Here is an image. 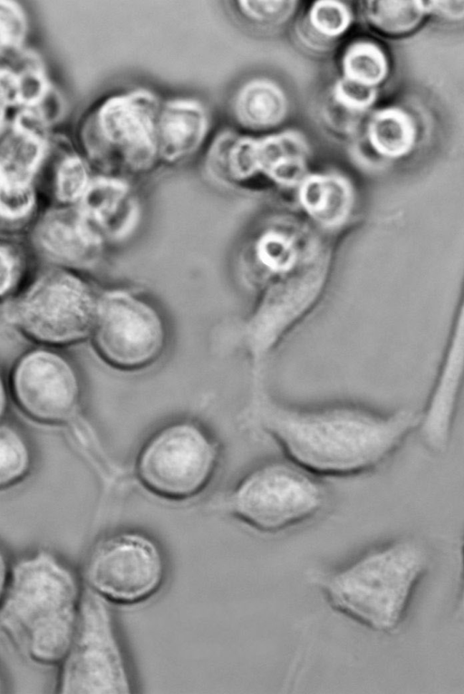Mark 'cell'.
Returning a JSON list of instances; mask_svg holds the SVG:
<instances>
[{"instance_id":"1","label":"cell","mask_w":464,"mask_h":694,"mask_svg":"<svg viewBox=\"0 0 464 694\" xmlns=\"http://www.w3.org/2000/svg\"><path fill=\"white\" fill-rule=\"evenodd\" d=\"M242 426L273 440L285 458L318 477H353L377 471L418 433L420 411L377 410L353 403L297 406L252 385Z\"/></svg>"},{"instance_id":"2","label":"cell","mask_w":464,"mask_h":694,"mask_svg":"<svg viewBox=\"0 0 464 694\" xmlns=\"http://www.w3.org/2000/svg\"><path fill=\"white\" fill-rule=\"evenodd\" d=\"M83 590L74 570L39 549L11 562L1 583L0 626L30 661L58 665L74 635Z\"/></svg>"},{"instance_id":"3","label":"cell","mask_w":464,"mask_h":694,"mask_svg":"<svg viewBox=\"0 0 464 694\" xmlns=\"http://www.w3.org/2000/svg\"><path fill=\"white\" fill-rule=\"evenodd\" d=\"M427 566L425 550L411 540L374 548L328 576L323 582L331 607L380 632L401 622Z\"/></svg>"},{"instance_id":"4","label":"cell","mask_w":464,"mask_h":694,"mask_svg":"<svg viewBox=\"0 0 464 694\" xmlns=\"http://www.w3.org/2000/svg\"><path fill=\"white\" fill-rule=\"evenodd\" d=\"M326 502L319 477L285 458L265 462L245 474L223 505L254 530L276 533L315 517Z\"/></svg>"},{"instance_id":"5","label":"cell","mask_w":464,"mask_h":694,"mask_svg":"<svg viewBox=\"0 0 464 694\" xmlns=\"http://www.w3.org/2000/svg\"><path fill=\"white\" fill-rule=\"evenodd\" d=\"M104 599L83 590L71 645L58 664L61 694H129L132 680L111 611Z\"/></svg>"},{"instance_id":"6","label":"cell","mask_w":464,"mask_h":694,"mask_svg":"<svg viewBox=\"0 0 464 694\" xmlns=\"http://www.w3.org/2000/svg\"><path fill=\"white\" fill-rule=\"evenodd\" d=\"M160 106L154 94L136 90L102 103L86 120L82 140L88 157L106 169L150 168L158 153Z\"/></svg>"},{"instance_id":"7","label":"cell","mask_w":464,"mask_h":694,"mask_svg":"<svg viewBox=\"0 0 464 694\" xmlns=\"http://www.w3.org/2000/svg\"><path fill=\"white\" fill-rule=\"evenodd\" d=\"M166 575L167 562L160 545L137 531H120L97 540L83 569L88 588L119 605L147 601L161 589Z\"/></svg>"},{"instance_id":"8","label":"cell","mask_w":464,"mask_h":694,"mask_svg":"<svg viewBox=\"0 0 464 694\" xmlns=\"http://www.w3.org/2000/svg\"><path fill=\"white\" fill-rule=\"evenodd\" d=\"M220 462L218 443L199 425L183 422L165 427L143 448L138 473L153 493L171 499L199 494Z\"/></svg>"},{"instance_id":"9","label":"cell","mask_w":464,"mask_h":694,"mask_svg":"<svg viewBox=\"0 0 464 694\" xmlns=\"http://www.w3.org/2000/svg\"><path fill=\"white\" fill-rule=\"evenodd\" d=\"M97 308L82 280L64 272H51L22 299L15 318L39 341L67 344L84 337L93 327Z\"/></svg>"},{"instance_id":"10","label":"cell","mask_w":464,"mask_h":694,"mask_svg":"<svg viewBox=\"0 0 464 694\" xmlns=\"http://www.w3.org/2000/svg\"><path fill=\"white\" fill-rule=\"evenodd\" d=\"M93 327L99 353L121 368L150 363L164 344V327L157 312L145 302L121 291L102 298Z\"/></svg>"},{"instance_id":"11","label":"cell","mask_w":464,"mask_h":694,"mask_svg":"<svg viewBox=\"0 0 464 694\" xmlns=\"http://www.w3.org/2000/svg\"><path fill=\"white\" fill-rule=\"evenodd\" d=\"M12 389L21 408L43 422H62L76 411L80 397L78 377L61 356L34 350L16 364Z\"/></svg>"},{"instance_id":"12","label":"cell","mask_w":464,"mask_h":694,"mask_svg":"<svg viewBox=\"0 0 464 694\" xmlns=\"http://www.w3.org/2000/svg\"><path fill=\"white\" fill-rule=\"evenodd\" d=\"M464 387V290L441 364L418 430L425 447L440 455L447 451Z\"/></svg>"},{"instance_id":"13","label":"cell","mask_w":464,"mask_h":694,"mask_svg":"<svg viewBox=\"0 0 464 694\" xmlns=\"http://www.w3.org/2000/svg\"><path fill=\"white\" fill-rule=\"evenodd\" d=\"M80 210L48 213L39 224L36 239L52 259L72 266H87L98 257L101 241Z\"/></svg>"},{"instance_id":"14","label":"cell","mask_w":464,"mask_h":694,"mask_svg":"<svg viewBox=\"0 0 464 694\" xmlns=\"http://www.w3.org/2000/svg\"><path fill=\"white\" fill-rule=\"evenodd\" d=\"M208 130L206 109L198 101L175 99L166 103L157 125L159 156L170 162L190 156L204 142Z\"/></svg>"},{"instance_id":"15","label":"cell","mask_w":464,"mask_h":694,"mask_svg":"<svg viewBox=\"0 0 464 694\" xmlns=\"http://www.w3.org/2000/svg\"><path fill=\"white\" fill-rule=\"evenodd\" d=\"M1 136V187L31 186L48 152L46 134L12 122Z\"/></svg>"},{"instance_id":"16","label":"cell","mask_w":464,"mask_h":694,"mask_svg":"<svg viewBox=\"0 0 464 694\" xmlns=\"http://www.w3.org/2000/svg\"><path fill=\"white\" fill-rule=\"evenodd\" d=\"M309 150L304 139L288 131L254 141L256 172L285 185L299 182L307 165Z\"/></svg>"},{"instance_id":"17","label":"cell","mask_w":464,"mask_h":694,"mask_svg":"<svg viewBox=\"0 0 464 694\" xmlns=\"http://www.w3.org/2000/svg\"><path fill=\"white\" fill-rule=\"evenodd\" d=\"M5 54L7 63L0 70L1 109L35 105L52 87L40 58L23 48Z\"/></svg>"},{"instance_id":"18","label":"cell","mask_w":464,"mask_h":694,"mask_svg":"<svg viewBox=\"0 0 464 694\" xmlns=\"http://www.w3.org/2000/svg\"><path fill=\"white\" fill-rule=\"evenodd\" d=\"M287 98L282 88L267 79H255L237 92L234 102L238 122L253 131H266L278 126L285 118Z\"/></svg>"},{"instance_id":"19","label":"cell","mask_w":464,"mask_h":694,"mask_svg":"<svg viewBox=\"0 0 464 694\" xmlns=\"http://www.w3.org/2000/svg\"><path fill=\"white\" fill-rule=\"evenodd\" d=\"M300 200L309 213L320 221L336 224L351 208L352 191L342 178L314 175L303 181Z\"/></svg>"},{"instance_id":"20","label":"cell","mask_w":464,"mask_h":694,"mask_svg":"<svg viewBox=\"0 0 464 694\" xmlns=\"http://www.w3.org/2000/svg\"><path fill=\"white\" fill-rule=\"evenodd\" d=\"M80 210L90 222L114 224L121 217L131 214L133 204L128 187L120 180L99 178L91 182L82 196Z\"/></svg>"},{"instance_id":"21","label":"cell","mask_w":464,"mask_h":694,"mask_svg":"<svg viewBox=\"0 0 464 694\" xmlns=\"http://www.w3.org/2000/svg\"><path fill=\"white\" fill-rule=\"evenodd\" d=\"M362 15L375 30L401 34L414 29L421 20L423 6L417 1H365Z\"/></svg>"},{"instance_id":"22","label":"cell","mask_w":464,"mask_h":694,"mask_svg":"<svg viewBox=\"0 0 464 694\" xmlns=\"http://www.w3.org/2000/svg\"><path fill=\"white\" fill-rule=\"evenodd\" d=\"M368 138L372 148L387 157L405 153L412 142L410 122L401 113L386 111L378 113L368 127Z\"/></svg>"},{"instance_id":"23","label":"cell","mask_w":464,"mask_h":694,"mask_svg":"<svg viewBox=\"0 0 464 694\" xmlns=\"http://www.w3.org/2000/svg\"><path fill=\"white\" fill-rule=\"evenodd\" d=\"M342 68L343 77L375 88L385 77L387 64L377 46L368 42H357L346 48Z\"/></svg>"},{"instance_id":"24","label":"cell","mask_w":464,"mask_h":694,"mask_svg":"<svg viewBox=\"0 0 464 694\" xmlns=\"http://www.w3.org/2000/svg\"><path fill=\"white\" fill-rule=\"evenodd\" d=\"M304 26L323 42L342 36L352 23V14L343 2L322 0L314 2L305 17Z\"/></svg>"},{"instance_id":"25","label":"cell","mask_w":464,"mask_h":694,"mask_svg":"<svg viewBox=\"0 0 464 694\" xmlns=\"http://www.w3.org/2000/svg\"><path fill=\"white\" fill-rule=\"evenodd\" d=\"M30 455L23 437L10 425H2L0 432V483L8 486L27 472Z\"/></svg>"},{"instance_id":"26","label":"cell","mask_w":464,"mask_h":694,"mask_svg":"<svg viewBox=\"0 0 464 694\" xmlns=\"http://www.w3.org/2000/svg\"><path fill=\"white\" fill-rule=\"evenodd\" d=\"M241 17L258 28H276L285 24L295 13L296 1H237Z\"/></svg>"},{"instance_id":"27","label":"cell","mask_w":464,"mask_h":694,"mask_svg":"<svg viewBox=\"0 0 464 694\" xmlns=\"http://www.w3.org/2000/svg\"><path fill=\"white\" fill-rule=\"evenodd\" d=\"M55 195L59 200L72 202L81 199L89 186L87 168L76 154H67L57 165Z\"/></svg>"},{"instance_id":"28","label":"cell","mask_w":464,"mask_h":694,"mask_svg":"<svg viewBox=\"0 0 464 694\" xmlns=\"http://www.w3.org/2000/svg\"><path fill=\"white\" fill-rule=\"evenodd\" d=\"M26 19L16 2L0 1V43L1 54L22 49L26 34Z\"/></svg>"},{"instance_id":"29","label":"cell","mask_w":464,"mask_h":694,"mask_svg":"<svg viewBox=\"0 0 464 694\" xmlns=\"http://www.w3.org/2000/svg\"><path fill=\"white\" fill-rule=\"evenodd\" d=\"M375 88L342 77L333 90V100L351 112L367 108L374 100Z\"/></svg>"},{"instance_id":"30","label":"cell","mask_w":464,"mask_h":694,"mask_svg":"<svg viewBox=\"0 0 464 694\" xmlns=\"http://www.w3.org/2000/svg\"><path fill=\"white\" fill-rule=\"evenodd\" d=\"M1 215L7 220L24 217L32 210L34 194L32 186L1 187Z\"/></svg>"},{"instance_id":"31","label":"cell","mask_w":464,"mask_h":694,"mask_svg":"<svg viewBox=\"0 0 464 694\" xmlns=\"http://www.w3.org/2000/svg\"><path fill=\"white\" fill-rule=\"evenodd\" d=\"M260 254L264 261L271 267H286L292 259V250L287 241L282 238L267 237L260 245Z\"/></svg>"},{"instance_id":"32","label":"cell","mask_w":464,"mask_h":694,"mask_svg":"<svg viewBox=\"0 0 464 694\" xmlns=\"http://www.w3.org/2000/svg\"><path fill=\"white\" fill-rule=\"evenodd\" d=\"M1 273H2V293L9 290L16 280V276L20 269V262L17 256L9 247L2 246L1 249Z\"/></svg>"},{"instance_id":"33","label":"cell","mask_w":464,"mask_h":694,"mask_svg":"<svg viewBox=\"0 0 464 694\" xmlns=\"http://www.w3.org/2000/svg\"><path fill=\"white\" fill-rule=\"evenodd\" d=\"M437 5L434 6L436 10L448 16H462L464 15V1H457L455 5H452V1L435 2Z\"/></svg>"},{"instance_id":"34","label":"cell","mask_w":464,"mask_h":694,"mask_svg":"<svg viewBox=\"0 0 464 694\" xmlns=\"http://www.w3.org/2000/svg\"><path fill=\"white\" fill-rule=\"evenodd\" d=\"M463 572H462V577H461V584H460V591H459V607L460 611L464 613V543H463Z\"/></svg>"}]
</instances>
